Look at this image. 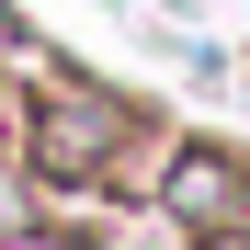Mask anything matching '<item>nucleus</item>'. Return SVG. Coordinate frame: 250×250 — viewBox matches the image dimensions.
Segmentation results:
<instances>
[{
	"label": "nucleus",
	"mask_w": 250,
	"mask_h": 250,
	"mask_svg": "<svg viewBox=\"0 0 250 250\" xmlns=\"http://www.w3.org/2000/svg\"><path fill=\"white\" fill-rule=\"evenodd\" d=\"M205 250H250V239H205Z\"/></svg>",
	"instance_id": "7ed1b4c3"
},
{
	"label": "nucleus",
	"mask_w": 250,
	"mask_h": 250,
	"mask_svg": "<svg viewBox=\"0 0 250 250\" xmlns=\"http://www.w3.org/2000/svg\"><path fill=\"white\" fill-rule=\"evenodd\" d=\"M103 148H114V103H57L46 137H34V159H46V171H91Z\"/></svg>",
	"instance_id": "f257e3e1"
},
{
	"label": "nucleus",
	"mask_w": 250,
	"mask_h": 250,
	"mask_svg": "<svg viewBox=\"0 0 250 250\" xmlns=\"http://www.w3.org/2000/svg\"><path fill=\"white\" fill-rule=\"evenodd\" d=\"M171 205H182V216H228V205H239V159L182 148V159H171Z\"/></svg>",
	"instance_id": "f03ea898"
}]
</instances>
